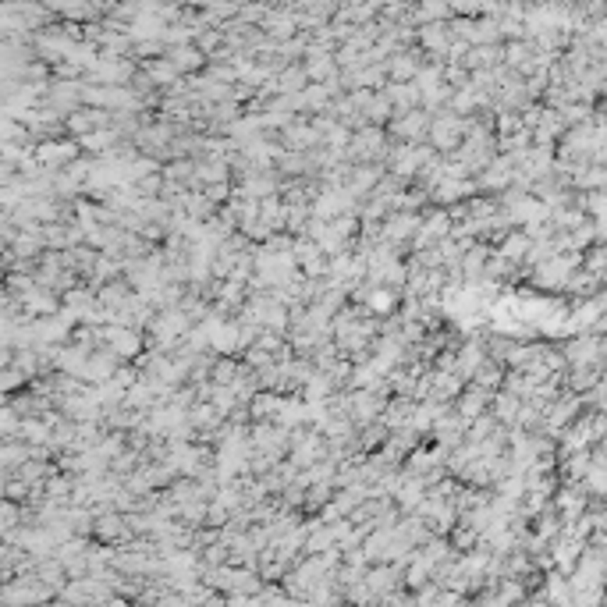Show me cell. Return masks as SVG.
Wrapping results in <instances>:
<instances>
[{
  "instance_id": "3",
  "label": "cell",
  "mask_w": 607,
  "mask_h": 607,
  "mask_svg": "<svg viewBox=\"0 0 607 607\" xmlns=\"http://www.w3.org/2000/svg\"><path fill=\"white\" fill-rule=\"evenodd\" d=\"M377 157H387L384 153V135L380 132H363L356 139V146H352V160L366 164V160H377Z\"/></svg>"
},
{
  "instance_id": "2",
  "label": "cell",
  "mask_w": 607,
  "mask_h": 607,
  "mask_svg": "<svg viewBox=\"0 0 607 607\" xmlns=\"http://www.w3.org/2000/svg\"><path fill=\"white\" fill-rule=\"evenodd\" d=\"M100 331H103V341H107L118 356H125V359H132V356L142 348L139 334H135L128 324H114V327H100Z\"/></svg>"
},
{
  "instance_id": "8",
  "label": "cell",
  "mask_w": 607,
  "mask_h": 607,
  "mask_svg": "<svg viewBox=\"0 0 607 607\" xmlns=\"http://www.w3.org/2000/svg\"><path fill=\"white\" fill-rule=\"evenodd\" d=\"M494 409H497L494 416H497L501 423H508V419L515 423V419H518V412H522V402H518V398H511V395H501V398L494 402Z\"/></svg>"
},
{
  "instance_id": "6",
  "label": "cell",
  "mask_w": 607,
  "mask_h": 607,
  "mask_svg": "<svg viewBox=\"0 0 607 607\" xmlns=\"http://www.w3.org/2000/svg\"><path fill=\"white\" fill-rule=\"evenodd\" d=\"M220 416H224V412H220L217 405H192V409H188V423H192V426H199V430L217 426V423H220Z\"/></svg>"
},
{
  "instance_id": "7",
  "label": "cell",
  "mask_w": 607,
  "mask_h": 607,
  "mask_svg": "<svg viewBox=\"0 0 607 607\" xmlns=\"http://www.w3.org/2000/svg\"><path fill=\"white\" fill-rule=\"evenodd\" d=\"M395 135H402V139H419V135H426V118L423 114H409L402 125H395Z\"/></svg>"
},
{
  "instance_id": "5",
  "label": "cell",
  "mask_w": 607,
  "mask_h": 607,
  "mask_svg": "<svg viewBox=\"0 0 607 607\" xmlns=\"http://www.w3.org/2000/svg\"><path fill=\"white\" fill-rule=\"evenodd\" d=\"M487 398H490V395H487V387H480V384H472V387H469V391L462 395V402H458V412H462V416H465V419L472 423V419H476V416L483 412V405H487Z\"/></svg>"
},
{
  "instance_id": "4",
  "label": "cell",
  "mask_w": 607,
  "mask_h": 607,
  "mask_svg": "<svg viewBox=\"0 0 607 607\" xmlns=\"http://www.w3.org/2000/svg\"><path fill=\"white\" fill-rule=\"evenodd\" d=\"M430 135H433V142H437L441 149H451V146L462 139V121H458V118H441V121L430 128Z\"/></svg>"
},
{
  "instance_id": "10",
  "label": "cell",
  "mask_w": 607,
  "mask_h": 607,
  "mask_svg": "<svg viewBox=\"0 0 607 607\" xmlns=\"http://www.w3.org/2000/svg\"><path fill=\"white\" fill-rule=\"evenodd\" d=\"M245 370H238L234 363H227V359H220L217 366H213V384H234L238 377H242Z\"/></svg>"
},
{
  "instance_id": "12",
  "label": "cell",
  "mask_w": 607,
  "mask_h": 607,
  "mask_svg": "<svg viewBox=\"0 0 607 607\" xmlns=\"http://www.w3.org/2000/svg\"><path fill=\"white\" fill-rule=\"evenodd\" d=\"M82 146L86 149H103V146H114V135H86Z\"/></svg>"
},
{
  "instance_id": "11",
  "label": "cell",
  "mask_w": 607,
  "mask_h": 607,
  "mask_svg": "<svg viewBox=\"0 0 607 607\" xmlns=\"http://www.w3.org/2000/svg\"><path fill=\"white\" fill-rule=\"evenodd\" d=\"M526 249H529V238H526V234H511V238L501 245V256H511V259H518Z\"/></svg>"
},
{
  "instance_id": "1",
  "label": "cell",
  "mask_w": 607,
  "mask_h": 607,
  "mask_svg": "<svg viewBox=\"0 0 607 607\" xmlns=\"http://www.w3.org/2000/svg\"><path fill=\"white\" fill-rule=\"evenodd\" d=\"M72 160H79V146L75 142H43L36 153V164L54 171V167H68Z\"/></svg>"
},
{
  "instance_id": "9",
  "label": "cell",
  "mask_w": 607,
  "mask_h": 607,
  "mask_svg": "<svg viewBox=\"0 0 607 607\" xmlns=\"http://www.w3.org/2000/svg\"><path fill=\"white\" fill-rule=\"evenodd\" d=\"M96 533H100L103 540H121L128 529H125V518H121V515H103L100 526H96Z\"/></svg>"
}]
</instances>
